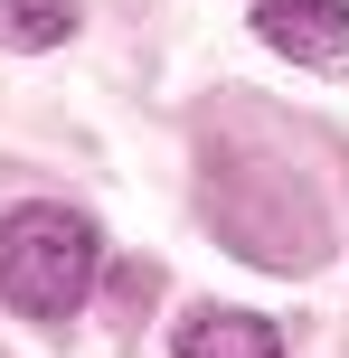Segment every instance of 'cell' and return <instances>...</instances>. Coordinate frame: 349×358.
I'll list each match as a JSON object with an SVG mask.
<instances>
[{"label": "cell", "mask_w": 349, "mask_h": 358, "mask_svg": "<svg viewBox=\"0 0 349 358\" xmlns=\"http://www.w3.org/2000/svg\"><path fill=\"white\" fill-rule=\"evenodd\" d=\"M199 217L227 236V255L264 273H321L331 264V208L293 161H255V151H208L199 170Z\"/></svg>", "instance_id": "1"}, {"label": "cell", "mask_w": 349, "mask_h": 358, "mask_svg": "<svg viewBox=\"0 0 349 358\" xmlns=\"http://www.w3.org/2000/svg\"><path fill=\"white\" fill-rule=\"evenodd\" d=\"M94 264H104V236L66 198H29L0 217V302L29 321H66L94 292Z\"/></svg>", "instance_id": "2"}, {"label": "cell", "mask_w": 349, "mask_h": 358, "mask_svg": "<svg viewBox=\"0 0 349 358\" xmlns=\"http://www.w3.org/2000/svg\"><path fill=\"white\" fill-rule=\"evenodd\" d=\"M255 38L312 76H349V0H255Z\"/></svg>", "instance_id": "3"}, {"label": "cell", "mask_w": 349, "mask_h": 358, "mask_svg": "<svg viewBox=\"0 0 349 358\" xmlns=\"http://www.w3.org/2000/svg\"><path fill=\"white\" fill-rule=\"evenodd\" d=\"M170 358H283V330L264 311H180Z\"/></svg>", "instance_id": "4"}, {"label": "cell", "mask_w": 349, "mask_h": 358, "mask_svg": "<svg viewBox=\"0 0 349 358\" xmlns=\"http://www.w3.org/2000/svg\"><path fill=\"white\" fill-rule=\"evenodd\" d=\"M76 38V0H0V48L19 57H48Z\"/></svg>", "instance_id": "5"}]
</instances>
